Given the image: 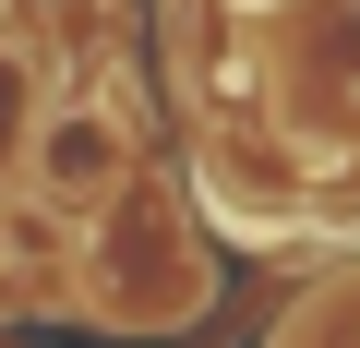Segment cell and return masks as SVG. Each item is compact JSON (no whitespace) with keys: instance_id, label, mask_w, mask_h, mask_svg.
I'll return each instance as SVG.
<instances>
[{"instance_id":"cell-2","label":"cell","mask_w":360,"mask_h":348,"mask_svg":"<svg viewBox=\"0 0 360 348\" xmlns=\"http://www.w3.org/2000/svg\"><path fill=\"white\" fill-rule=\"evenodd\" d=\"M25 193H37V217L49 228H96L120 193H132V108L120 96H49V120H37V156H25Z\"/></svg>"},{"instance_id":"cell-3","label":"cell","mask_w":360,"mask_h":348,"mask_svg":"<svg viewBox=\"0 0 360 348\" xmlns=\"http://www.w3.org/2000/svg\"><path fill=\"white\" fill-rule=\"evenodd\" d=\"M37 120H49V37L25 0H0V205H13L25 156H37Z\"/></svg>"},{"instance_id":"cell-1","label":"cell","mask_w":360,"mask_h":348,"mask_svg":"<svg viewBox=\"0 0 360 348\" xmlns=\"http://www.w3.org/2000/svg\"><path fill=\"white\" fill-rule=\"evenodd\" d=\"M72 300L108 336H180V324H205V300H217V252H205V228L180 217L156 181H132L96 217V252L72 264Z\"/></svg>"},{"instance_id":"cell-5","label":"cell","mask_w":360,"mask_h":348,"mask_svg":"<svg viewBox=\"0 0 360 348\" xmlns=\"http://www.w3.org/2000/svg\"><path fill=\"white\" fill-rule=\"evenodd\" d=\"M0 348H13V336H0Z\"/></svg>"},{"instance_id":"cell-4","label":"cell","mask_w":360,"mask_h":348,"mask_svg":"<svg viewBox=\"0 0 360 348\" xmlns=\"http://www.w3.org/2000/svg\"><path fill=\"white\" fill-rule=\"evenodd\" d=\"M264 348H360V264H336L324 288H300L288 324H276Z\"/></svg>"}]
</instances>
